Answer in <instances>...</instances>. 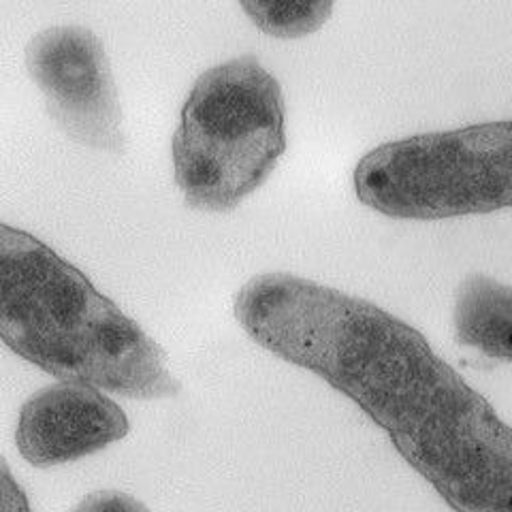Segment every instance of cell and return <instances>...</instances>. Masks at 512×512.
Listing matches in <instances>:
<instances>
[{
	"label": "cell",
	"mask_w": 512,
	"mask_h": 512,
	"mask_svg": "<svg viewBox=\"0 0 512 512\" xmlns=\"http://www.w3.org/2000/svg\"><path fill=\"white\" fill-rule=\"evenodd\" d=\"M233 312L271 355L350 397L455 512H512V427L421 331L282 271L248 280Z\"/></svg>",
	"instance_id": "1"
},
{
	"label": "cell",
	"mask_w": 512,
	"mask_h": 512,
	"mask_svg": "<svg viewBox=\"0 0 512 512\" xmlns=\"http://www.w3.org/2000/svg\"><path fill=\"white\" fill-rule=\"evenodd\" d=\"M0 335L35 367L133 399H165L182 384L165 350L41 239L0 227Z\"/></svg>",
	"instance_id": "2"
},
{
	"label": "cell",
	"mask_w": 512,
	"mask_h": 512,
	"mask_svg": "<svg viewBox=\"0 0 512 512\" xmlns=\"http://www.w3.org/2000/svg\"><path fill=\"white\" fill-rule=\"evenodd\" d=\"M286 150L278 79L239 56L199 75L186 96L171 154L175 184L201 212H231L274 173Z\"/></svg>",
	"instance_id": "3"
},
{
	"label": "cell",
	"mask_w": 512,
	"mask_h": 512,
	"mask_svg": "<svg viewBox=\"0 0 512 512\" xmlns=\"http://www.w3.org/2000/svg\"><path fill=\"white\" fill-rule=\"evenodd\" d=\"M363 205L389 218L442 220L512 207V120L382 143L355 169Z\"/></svg>",
	"instance_id": "4"
},
{
	"label": "cell",
	"mask_w": 512,
	"mask_h": 512,
	"mask_svg": "<svg viewBox=\"0 0 512 512\" xmlns=\"http://www.w3.org/2000/svg\"><path fill=\"white\" fill-rule=\"evenodd\" d=\"M26 69L54 122L82 146L120 154L122 111L101 41L84 26H52L30 39Z\"/></svg>",
	"instance_id": "5"
},
{
	"label": "cell",
	"mask_w": 512,
	"mask_h": 512,
	"mask_svg": "<svg viewBox=\"0 0 512 512\" xmlns=\"http://www.w3.org/2000/svg\"><path fill=\"white\" fill-rule=\"evenodd\" d=\"M126 412L101 389L60 382L32 395L22 406L15 444L35 468H52L103 451L126 438Z\"/></svg>",
	"instance_id": "6"
},
{
	"label": "cell",
	"mask_w": 512,
	"mask_h": 512,
	"mask_svg": "<svg viewBox=\"0 0 512 512\" xmlns=\"http://www.w3.org/2000/svg\"><path fill=\"white\" fill-rule=\"evenodd\" d=\"M455 338L480 355L512 363V286L485 274L461 282L455 299Z\"/></svg>",
	"instance_id": "7"
},
{
	"label": "cell",
	"mask_w": 512,
	"mask_h": 512,
	"mask_svg": "<svg viewBox=\"0 0 512 512\" xmlns=\"http://www.w3.org/2000/svg\"><path fill=\"white\" fill-rule=\"evenodd\" d=\"M250 22L276 39H301L323 26L335 0H239Z\"/></svg>",
	"instance_id": "8"
},
{
	"label": "cell",
	"mask_w": 512,
	"mask_h": 512,
	"mask_svg": "<svg viewBox=\"0 0 512 512\" xmlns=\"http://www.w3.org/2000/svg\"><path fill=\"white\" fill-rule=\"evenodd\" d=\"M71 512H152L141 500L118 489L92 491Z\"/></svg>",
	"instance_id": "9"
},
{
	"label": "cell",
	"mask_w": 512,
	"mask_h": 512,
	"mask_svg": "<svg viewBox=\"0 0 512 512\" xmlns=\"http://www.w3.org/2000/svg\"><path fill=\"white\" fill-rule=\"evenodd\" d=\"M0 512H32L28 498L18 485V480L11 476L5 461L3 468H0Z\"/></svg>",
	"instance_id": "10"
}]
</instances>
